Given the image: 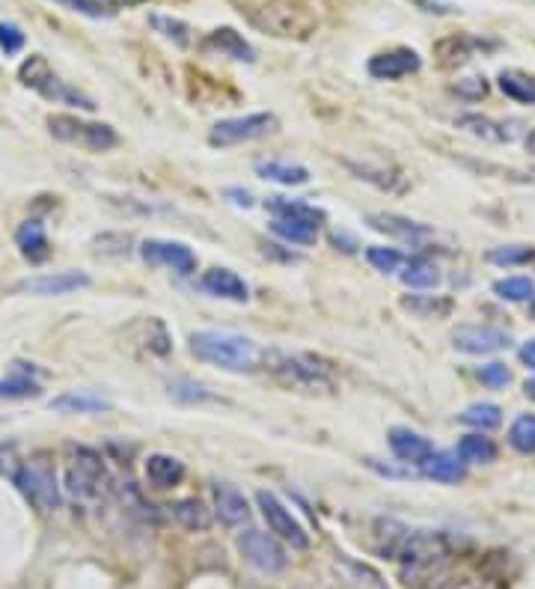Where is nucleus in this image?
<instances>
[{
	"label": "nucleus",
	"instance_id": "obj_7",
	"mask_svg": "<svg viewBox=\"0 0 535 589\" xmlns=\"http://www.w3.org/2000/svg\"><path fill=\"white\" fill-rule=\"evenodd\" d=\"M107 482H110V476H107L102 456L96 450L81 447L72 459V468L66 473V491L75 500H99V497H105Z\"/></svg>",
	"mask_w": 535,
	"mask_h": 589
},
{
	"label": "nucleus",
	"instance_id": "obj_5",
	"mask_svg": "<svg viewBox=\"0 0 535 589\" xmlns=\"http://www.w3.org/2000/svg\"><path fill=\"white\" fill-rule=\"evenodd\" d=\"M15 485L18 491L27 497V503H33L39 512H54L63 503L60 485H57V473L48 459H30L15 471Z\"/></svg>",
	"mask_w": 535,
	"mask_h": 589
},
{
	"label": "nucleus",
	"instance_id": "obj_13",
	"mask_svg": "<svg viewBox=\"0 0 535 589\" xmlns=\"http://www.w3.org/2000/svg\"><path fill=\"white\" fill-rule=\"evenodd\" d=\"M90 286V274L84 271H57V274H39V277H27L15 286V292H27V295H39V298H54V295H69L78 289Z\"/></svg>",
	"mask_w": 535,
	"mask_h": 589
},
{
	"label": "nucleus",
	"instance_id": "obj_35",
	"mask_svg": "<svg viewBox=\"0 0 535 589\" xmlns=\"http://www.w3.org/2000/svg\"><path fill=\"white\" fill-rule=\"evenodd\" d=\"M42 390H39V381H33L30 375H9V378H0V399H36Z\"/></svg>",
	"mask_w": 535,
	"mask_h": 589
},
{
	"label": "nucleus",
	"instance_id": "obj_9",
	"mask_svg": "<svg viewBox=\"0 0 535 589\" xmlns=\"http://www.w3.org/2000/svg\"><path fill=\"white\" fill-rule=\"evenodd\" d=\"M277 131V117L274 114H247V117H229L214 122L209 131V143L212 146H238V143H250L259 140L265 134Z\"/></svg>",
	"mask_w": 535,
	"mask_h": 589
},
{
	"label": "nucleus",
	"instance_id": "obj_24",
	"mask_svg": "<svg viewBox=\"0 0 535 589\" xmlns=\"http://www.w3.org/2000/svg\"><path fill=\"white\" fill-rule=\"evenodd\" d=\"M256 173L268 182H277V185H286V188H298V185H307L310 182V170L301 167V164H289V161H259L256 164Z\"/></svg>",
	"mask_w": 535,
	"mask_h": 589
},
{
	"label": "nucleus",
	"instance_id": "obj_12",
	"mask_svg": "<svg viewBox=\"0 0 535 589\" xmlns=\"http://www.w3.org/2000/svg\"><path fill=\"white\" fill-rule=\"evenodd\" d=\"M512 337L491 325H461L452 334V346L464 354H494L509 349Z\"/></svg>",
	"mask_w": 535,
	"mask_h": 589
},
{
	"label": "nucleus",
	"instance_id": "obj_39",
	"mask_svg": "<svg viewBox=\"0 0 535 589\" xmlns=\"http://www.w3.org/2000/svg\"><path fill=\"white\" fill-rule=\"evenodd\" d=\"M366 259L375 271H384V274H390L402 265V253L396 247H369Z\"/></svg>",
	"mask_w": 535,
	"mask_h": 589
},
{
	"label": "nucleus",
	"instance_id": "obj_42",
	"mask_svg": "<svg viewBox=\"0 0 535 589\" xmlns=\"http://www.w3.org/2000/svg\"><path fill=\"white\" fill-rule=\"evenodd\" d=\"M170 393L182 402H209V399H214L203 384H194V381H176V384H170Z\"/></svg>",
	"mask_w": 535,
	"mask_h": 589
},
{
	"label": "nucleus",
	"instance_id": "obj_11",
	"mask_svg": "<svg viewBox=\"0 0 535 589\" xmlns=\"http://www.w3.org/2000/svg\"><path fill=\"white\" fill-rule=\"evenodd\" d=\"M140 256H143L146 265H164V268H173L176 274H194L197 271V256L182 241L149 238V241L140 244Z\"/></svg>",
	"mask_w": 535,
	"mask_h": 589
},
{
	"label": "nucleus",
	"instance_id": "obj_49",
	"mask_svg": "<svg viewBox=\"0 0 535 589\" xmlns=\"http://www.w3.org/2000/svg\"><path fill=\"white\" fill-rule=\"evenodd\" d=\"M524 393H527V396L535 402V378H530V381L524 384Z\"/></svg>",
	"mask_w": 535,
	"mask_h": 589
},
{
	"label": "nucleus",
	"instance_id": "obj_40",
	"mask_svg": "<svg viewBox=\"0 0 535 589\" xmlns=\"http://www.w3.org/2000/svg\"><path fill=\"white\" fill-rule=\"evenodd\" d=\"M152 27L161 30L167 39H173V42H179V45H185V42L191 39V36H188V24H185V21H176V18L152 15Z\"/></svg>",
	"mask_w": 535,
	"mask_h": 589
},
{
	"label": "nucleus",
	"instance_id": "obj_22",
	"mask_svg": "<svg viewBox=\"0 0 535 589\" xmlns=\"http://www.w3.org/2000/svg\"><path fill=\"white\" fill-rule=\"evenodd\" d=\"M369 224H372V230H378L384 236L399 238V241H408V244H420L423 238L431 236L423 224L399 218V215H369Z\"/></svg>",
	"mask_w": 535,
	"mask_h": 589
},
{
	"label": "nucleus",
	"instance_id": "obj_33",
	"mask_svg": "<svg viewBox=\"0 0 535 589\" xmlns=\"http://www.w3.org/2000/svg\"><path fill=\"white\" fill-rule=\"evenodd\" d=\"M437 280H440L437 265L428 262L426 256L411 259V262L405 265V271H402V283L411 286V289H431V286H437Z\"/></svg>",
	"mask_w": 535,
	"mask_h": 589
},
{
	"label": "nucleus",
	"instance_id": "obj_8",
	"mask_svg": "<svg viewBox=\"0 0 535 589\" xmlns=\"http://www.w3.org/2000/svg\"><path fill=\"white\" fill-rule=\"evenodd\" d=\"M256 503L262 509V518L268 524V530L283 539L286 545H292L295 551H307L310 548V533L304 530V524L283 506V500L274 491H256Z\"/></svg>",
	"mask_w": 535,
	"mask_h": 589
},
{
	"label": "nucleus",
	"instance_id": "obj_18",
	"mask_svg": "<svg viewBox=\"0 0 535 589\" xmlns=\"http://www.w3.org/2000/svg\"><path fill=\"white\" fill-rule=\"evenodd\" d=\"M15 244H18L21 256H24L27 262H33V265H39V262H45V259L51 256L48 230H45V224H42V221H36V218L24 221V224L18 227V233H15Z\"/></svg>",
	"mask_w": 535,
	"mask_h": 589
},
{
	"label": "nucleus",
	"instance_id": "obj_45",
	"mask_svg": "<svg viewBox=\"0 0 535 589\" xmlns=\"http://www.w3.org/2000/svg\"><path fill=\"white\" fill-rule=\"evenodd\" d=\"M54 3H63L72 12H81V15H90V18H102L105 15V9L99 3H93V0H54Z\"/></svg>",
	"mask_w": 535,
	"mask_h": 589
},
{
	"label": "nucleus",
	"instance_id": "obj_26",
	"mask_svg": "<svg viewBox=\"0 0 535 589\" xmlns=\"http://www.w3.org/2000/svg\"><path fill=\"white\" fill-rule=\"evenodd\" d=\"M375 530H378V533H375V536H378V554L387 557V560H399V554H402V548H405L411 530H408L402 521H393V518H381V521L375 524Z\"/></svg>",
	"mask_w": 535,
	"mask_h": 589
},
{
	"label": "nucleus",
	"instance_id": "obj_10",
	"mask_svg": "<svg viewBox=\"0 0 535 589\" xmlns=\"http://www.w3.org/2000/svg\"><path fill=\"white\" fill-rule=\"evenodd\" d=\"M238 551L244 554V560L253 569H259L265 575H280L289 566V557L280 548V542L274 536H268V533H259V530H247L238 539Z\"/></svg>",
	"mask_w": 535,
	"mask_h": 589
},
{
	"label": "nucleus",
	"instance_id": "obj_6",
	"mask_svg": "<svg viewBox=\"0 0 535 589\" xmlns=\"http://www.w3.org/2000/svg\"><path fill=\"white\" fill-rule=\"evenodd\" d=\"M253 24L274 36H307L316 27V18L295 0H268L259 12H253Z\"/></svg>",
	"mask_w": 535,
	"mask_h": 589
},
{
	"label": "nucleus",
	"instance_id": "obj_16",
	"mask_svg": "<svg viewBox=\"0 0 535 589\" xmlns=\"http://www.w3.org/2000/svg\"><path fill=\"white\" fill-rule=\"evenodd\" d=\"M214 497V515L223 527H244L250 521V503L247 497L232 488V485H214L212 491Z\"/></svg>",
	"mask_w": 535,
	"mask_h": 589
},
{
	"label": "nucleus",
	"instance_id": "obj_3",
	"mask_svg": "<svg viewBox=\"0 0 535 589\" xmlns=\"http://www.w3.org/2000/svg\"><path fill=\"white\" fill-rule=\"evenodd\" d=\"M274 375L298 390H330L333 369L316 354H268Z\"/></svg>",
	"mask_w": 535,
	"mask_h": 589
},
{
	"label": "nucleus",
	"instance_id": "obj_27",
	"mask_svg": "<svg viewBox=\"0 0 535 589\" xmlns=\"http://www.w3.org/2000/svg\"><path fill=\"white\" fill-rule=\"evenodd\" d=\"M271 233L289 244H298V247H310L319 241V227L316 224H307V221H298V218H283V215H274L271 221Z\"/></svg>",
	"mask_w": 535,
	"mask_h": 589
},
{
	"label": "nucleus",
	"instance_id": "obj_34",
	"mask_svg": "<svg viewBox=\"0 0 535 589\" xmlns=\"http://www.w3.org/2000/svg\"><path fill=\"white\" fill-rule=\"evenodd\" d=\"M509 444L524 453V456H535V414H521L512 429H509Z\"/></svg>",
	"mask_w": 535,
	"mask_h": 589
},
{
	"label": "nucleus",
	"instance_id": "obj_43",
	"mask_svg": "<svg viewBox=\"0 0 535 589\" xmlns=\"http://www.w3.org/2000/svg\"><path fill=\"white\" fill-rule=\"evenodd\" d=\"M479 381H482L485 387L500 390V387H506V384L512 381V372L506 369V363H488V366L479 369Z\"/></svg>",
	"mask_w": 535,
	"mask_h": 589
},
{
	"label": "nucleus",
	"instance_id": "obj_38",
	"mask_svg": "<svg viewBox=\"0 0 535 589\" xmlns=\"http://www.w3.org/2000/svg\"><path fill=\"white\" fill-rule=\"evenodd\" d=\"M530 259H535V247L530 244H509V247L488 250V262L494 265H527Z\"/></svg>",
	"mask_w": 535,
	"mask_h": 589
},
{
	"label": "nucleus",
	"instance_id": "obj_51",
	"mask_svg": "<svg viewBox=\"0 0 535 589\" xmlns=\"http://www.w3.org/2000/svg\"><path fill=\"white\" fill-rule=\"evenodd\" d=\"M530 316H533V319H535V298H533V301H530Z\"/></svg>",
	"mask_w": 535,
	"mask_h": 589
},
{
	"label": "nucleus",
	"instance_id": "obj_23",
	"mask_svg": "<svg viewBox=\"0 0 535 589\" xmlns=\"http://www.w3.org/2000/svg\"><path fill=\"white\" fill-rule=\"evenodd\" d=\"M51 411H60V414H99V411H110V399L96 396L90 390H72V393H63V396L51 399Z\"/></svg>",
	"mask_w": 535,
	"mask_h": 589
},
{
	"label": "nucleus",
	"instance_id": "obj_21",
	"mask_svg": "<svg viewBox=\"0 0 535 589\" xmlns=\"http://www.w3.org/2000/svg\"><path fill=\"white\" fill-rule=\"evenodd\" d=\"M146 471V482L158 491H167V488H176L182 479H185V465L173 456H164V453H155L146 459L143 465Z\"/></svg>",
	"mask_w": 535,
	"mask_h": 589
},
{
	"label": "nucleus",
	"instance_id": "obj_20",
	"mask_svg": "<svg viewBox=\"0 0 535 589\" xmlns=\"http://www.w3.org/2000/svg\"><path fill=\"white\" fill-rule=\"evenodd\" d=\"M420 473L426 479L443 482V485H458V482L467 479V465L458 459V453L440 450V453H431L426 462L420 465Z\"/></svg>",
	"mask_w": 535,
	"mask_h": 589
},
{
	"label": "nucleus",
	"instance_id": "obj_30",
	"mask_svg": "<svg viewBox=\"0 0 535 589\" xmlns=\"http://www.w3.org/2000/svg\"><path fill=\"white\" fill-rule=\"evenodd\" d=\"M500 90L518 105H535V78L527 72H518V69L500 72Z\"/></svg>",
	"mask_w": 535,
	"mask_h": 589
},
{
	"label": "nucleus",
	"instance_id": "obj_41",
	"mask_svg": "<svg viewBox=\"0 0 535 589\" xmlns=\"http://www.w3.org/2000/svg\"><path fill=\"white\" fill-rule=\"evenodd\" d=\"M21 48H24V33H21V27H15V24H9V21H0V51H3L6 57H15Z\"/></svg>",
	"mask_w": 535,
	"mask_h": 589
},
{
	"label": "nucleus",
	"instance_id": "obj_29",
	"mask_svg": "<svg viewBox=\"0 0 535 589\" xmlns=\"http://www.w3.org/2000/svg\"><path fill=\"white\" fill-rule=\"evenodd\" d=\"M458 459L464 462V465H491L494 459H497V447H494V441L491 438H485L482 432H476V435H464L461 441H458Z\"/></svg>",
	"mask_w": 535,
	"mask_h": 589
},
{
	"label": "nucleus",
	"instance_id": "obj_46",
	"mask_svg": "<svg viewBox=\"0 0 535 589\" xmlns=\"http://www.w3.org/2000/svg\"><path fill=\"white\" fill-rule=\"evenodd\" d=\"M226 197H229L235 206H244V209H250V206H253V197H250L247 191H241V188H229V191H226Z\"/></svg>",
	"mask_w": 535,
	"mask_h": 589
},
{
	"label": "nucleus",
	"instance_id": "obj_28",
	"mask_svg": "<svg viewBox=\"0 0 535 589\" xmlns=\"http://www.w3.org/2000/svg\"><path fill=\"white\" fill-rule=\"evenodd\" d=\"M268 212L271 215H283V218H298V221H307V224H316V227H321L327 221V212L319 209V206H310L304 200H286V197H271L268 200Z\"/></svg>",
	"mask_w": 535,
	"mask_h": 589
},
{
	"label": "nucleus",
	"instance_id": "obj_44",
	"mask_svg": "<svg viewBox=\"0 0 535 589\" xmlns=\"http://www.w3.org/2000/svg\"><path fill=\"white\" fill-rule=\"evenodd\" d=\"M455 93L461 99H482L488 93V84H485V78H467V81H458Z\"/></svg>",
	"mask_w": 535,
	"mask_h": 589
},
{
	"label": "nucleus",
	"instance_id": "obj_37",
	"mask_svg": "<svg viewBox=\"0 0 535 589\" xmlns=\"http://www.w3.org/2000/svg\"><path fill=\"white\" fill-rule=\"evenodd\" d=\"M402 310H408L411 316H420V319H431V316H446L452 310V304L446 298L443 301H434V298L411 295V298H402Z\"/></svg>",
	"mask_w": 535,
	"mask_h": 589
},
{
	"label": "nucleus",
	"instance_id": "obj_2",
	"mask_svg": "<svg viewBox=\"0 0 535 589\" xmlns=\"http://www.w3.org/2000/svg\"><path fill=\"white\" fill-rule=\"evenodd\" d=\"M18 78H21V84H24V87L36 90V93H39L42 99H48V102H57V105H75V108H84V111H96V102H93L90 96L78 93L75 87L63 84V81L54 75V69L48 66V60H45L42 54H30V57L21 63Z\"/></svg>",
	"mask_w": 535,
	"mask_h": 589
},
{
	"label": "nucleus",
	"instance_id": "obj_25",
	"mask_svg": "<svg viewBox=\"0 0 535 589\" xmlns=\"http://www.w3.org/2000/svg\"><path fill=\"white\" fill-rule=\"evenodd\" d=\"M170 509H173V518L191 533H206L212 527V509L197 497H185V500L173 503Z\"/></svg>",
	"mask_w": 535,
	"mask_h": 589
},
{
	"label": "nucleus",
	"instance_id": "obj_4",
	"mask_svg": "<svg viewBox=\"0 0 535 589\" xmlns=\"http://www.w3.org/2000/svg\"><path fill=\"white\" fill-rule=\"evenodd\" d=\"M48 128L57 140L87 149V152H107L119 143L116 131L107 122H90V119H78L72 114H54L48 117Z\"/></svg>",
	"mask_w": 535,
	"mask_h": 589
},
{
	"label": "nucleus",
	"instance_id": "obj_36",
	"mask_svg": "<svg viewBox=\"0 0 535 589\" xmlns=\"http://www.w3.org/2000/svg\"><path fill=\"white\" fill-rule=\"evenodd\" d=\"M494 295L503 301H533L535 283L530 277H506L494 283Z\"/></svg>",
	"mask_w": 535,
	"mask_h": 589
},
{
	"label": "nucleus",
	"instance_id": "obj_15",
	"mask_svg": "<svg viewBox=\"0 0 535 589\" xmlns=\"http://www.w3.org/2000/svg\"><path fill=\"white\" fill-rule=\"evenodd\" d=\"M203 51L206 54H220L238 63H256V48L232 27H217L206 39H203Z\"/></svg>",
	"mask_w": 535,
	"mask_h": 589
},
{
	"label": "nucleus",
	"instance_id": "obj_14",
	"mask_svg": "<svg viewBox=\"0 0 535 589\" xmlns=\"http://www.w3.org/2000/svg\"><path fill=\"white\" fill-rule=\"evenodd\" d=\"M423 66V57L411 48H396V51H384V54H375L369 60V75L375 81H399L405 75H414L420 72Z\"/></svg>",
	"mask_w": 535,
	"mask_h": 589
},
{
	"label": "nucleus",
	"instance_id": "obj_47",
	"mask_svg": "<svg viewBox=\"0 0 535 589\" xmlns=\"http://www.w3.org/2000/svg\"><path fill=\"white\" fill-rule=\"evenodd\" d=\"M521 360L530 366V369H535V340H530V343H524V349H521Z\"/></svg>",
	"mask_w": 535,
	"mask_h": 589
},
{
	"label": "nucleus",
	"instance_id": "obj_17",
	"mask_svg": "<svg viewBox=\"0 0 535 589\" xmlns=\"http://www.w3.org/2000/svg\"><path fill=\"white\" fill-rule=\"evenodd\" d=\"M390 450L405 465H423L428 456L434 453V447H431V441H428L426 435H420L414 429H405V426L390 429Z\"/></svg>",
	"mask_w": 535,
	"mask_h": 589
},
{
	"label": "nucleus",
	"instance_id": "obj_1",
	"mask_svg": "<svg viewBox=\"0 0 535 589\" xmlns=\"http://www.w3.org/2000/svg\"><path fill=\"white\" fill-rule=\"evenodd\" d=\"M191 352L203 363H212L226 372H253L265 360V352L241 334L232 331H197L191 334Z\"/></svg>",
	"mask_w": 535,
	"mask_h": 589
},
{
	"label": "nucleus",
	"instance_id": "obj_32",
	"mask_svg": "<svg viewBox=\"0 0 535 589\" xmlns=\"http://www.w3.org/2000/svg\"><path fill=\"white\" fill-rule=\"evenodd\" d=\"M458 128H464L467 134H473V137H482V140H488V143H503V140H512L500 122H494V119H488V117H479V114H467V117H461L458 119Z\"/></svg>",
	"mask_w": 535,
	"mask_h": 589
},
{
	"label": "nucleus",
	"instance_id": "obj_48",
	"mask_svg": "<svg viewBox=\"0 0 535 589\" xmlns=\"http://www.w3.org/2000/svg\"><path fill=\"white\" fill-rule=\"evenodd\" d=\"M99 3H107V6H137L143 0H99Z\"/></svg>",
	"mask_w": 535,
	"mask_h": 589
},
{
	"label": "nucleus",
	"instance_id": "obj_19",
	"mask_svg": "<svg viewBox=\"0 0 535 589\" xmlns=\"http://www.w3.org/2000/svg\"><path fill=\"white\" fill-rule=\"evenodd\" d=\"M203 289H206L209 295H214V298L235 301V304H244V301L250 298L247 283H244L235 271H229V268H212V271H206V274H203Z\"/></svg>",
	"mask_w": 535,
	"mask_h": 589
},
{
	"label": "nucleus",
	"instance_id": "obj_31",
	"mask_svg": "<svg viewBox=\"0 0 535 589\" xmlns=\"http://www.w3.org/2000/svg\"><path fill=\"white\" fill-rule=\"evenodd\" d=\"M458 420L464 426H473L479 432H488V429H497L503 423V411L497 405H491V402H476V405L464 408Z\"/></svg>",
	"mask_w": 535,
	"mask_h": 589
},
{
	"label": "nucleus",
	"instance_id": "obj_50",
	"mask_svg": "<svg viewBox=\"0 0 535 589\" xmlns=\"http://www.w3.org/2000/svg\"><path fill=\"white\" fill-rule=\"evenodd\" d=\"M527 152H530V155H535V131H530V134H527Z\"/></svg>",
	"mask_w": 535,
	"mask_h": 589
}]
</instances>
